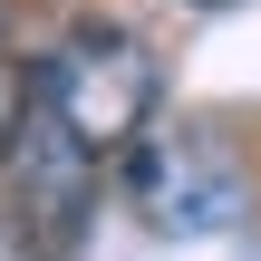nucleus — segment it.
<instances>
[{
  "instance_id": "1",
  "label": "nucleus",
  "mask_w": 261,
  "mask_h": 261,
  "mask_svg": "<svg viewBox=\"0 0 261 261\" xmlns=\"http://www.w3.org/2000/svg\"><path fill=\"white\" fill-rule=\"evenodd\" d=\"M29 97H39V116H58L87 155L116 165V155L155 126V107H165V58H155L136 29L77 19V29L29 68Z\"/></svg>"
},
{
  "instance_id": "2",
  "label": "nucleus",
  "mask_w": 261,
  "mask_h": 261,
  "mask_svg": "<svg viewBox=\"0 0 261 261\" xmlns=\"http://www.w3.org/2000/svg\"><path fill=\"white\" fill-rule=\"evenodd\" d=\"M116 174H126V203L145 213V232H165V242L232 232L242 203H252L242 155H232L213 126H145V136L116 155Z\"/></svg>"
},
{
  "instance_id": "3",
  "label": "nucleus",
  "mask_w": 261,
  "mask_h": 261,
  "mask_svg": "<svg viewBox=\"0 0 261 261\" xmlns=\"http://www.w3.org/2000/svg\"><path fill=\"white\" fill-rule=\"evenodd\" d=\"M97 165L107 155H87L58 116H39V97H29V126H19V145H10V232H19V252L29 261H68L87 242V213H97Z\"/></svg>"
},
{
  "instance_id": "4",
  "label": "nucleus",
  "mask_w": 261,
  "mask_h": 261,
  "mask_svg": "<svg viewBox=\"0 0 261 261\" xmlns=\"http://www.w3.org/2000/svg\"><path fill=\"white\" fill-rule=\"evenodd\" d=\"M19 126H29V58L10 48V0H0V165H10Z\"/></svg>"
},
{
  "instance_id": "5",
  "label": "nucleus",
  "mask_w": 261,
  "mask_h": 261,
  "mask_svg": "<svg viewBox=\"0 0 261 261\" xmlns=\"http://www.w3.org/2000/svg\"><path fill=\"white\" fill-rule=\"evenodd\" d=\"M184 10H232V0H184Z\"/></svg>"
}]
</instances>
